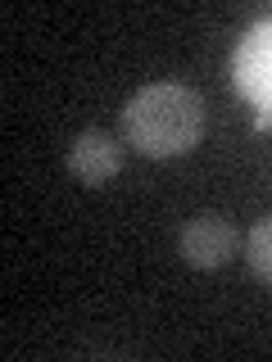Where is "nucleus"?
I'll return each mask as SVG.
<instances>
[{"label": "nucleus", "instance_id": "obj_1", "mask_svg": "<svg viewBox=\"0 0 272 362\" xmlns=\"http://www.w3.org/2000/svg\"><path fill=\"white\" fill-rule=\"evenodd\" d=\"M123 141L145 158H177L204 136V100L191 86L150 82L123 105Z\"/></svg>", "mask_w": 272, "mask_h": 362}, {"label": "nucleus", "instance_id": "obj_2", "mask_svg": "<svg viewBox=\"0 0 272 362\" xmlns=\"http://www.w3.org/2000/svg\"><path fill=\"white\" fill-rule=\"evenodd\" d=\"M232 86L259 113H272V18L254 23L232 50Z\"/></svg>", "mask_w": 272, "mask_h": 362}, {"label": "nucleus", "instance_id": "obj_3", "mask_svg": "<svg viewBox=\"0 0 272 362\" xmlns=\"http://www.w3.org/2000/svg\"><path fill=\"white\" fill-rule=\"evenodd\" d=\"M236 226L222 213H200L181 226V258L196 272H218L236 258Z\"/></svg>", "mask_w": 272, "mask_h": 362}, {"label": "nucleus", "instance_id": "obj_4", "mask_svg": "<svg viewBox=\"0 0 272 362\" xmlns=\"http://www.w3.org/2000/svg\"><path fill=\"white\" fill-rule=\"evenodd\" d=\"M123 168V141L105 127H86L68 145V173L82 186H105L109 177H118Z\"/></svg>", "mask_w": 272, "mask_h": 362}, {"label": "nucleus", "instance_id": "obj_5", "mask_svg": "<svg viewBox=\"0 0 272 362\" xmlns=\"http://www.w3.org/2000/svg\"><path fill=\"white\" fill-rule=\"evenodd\" d=\"M245 258H249V267H254V276L272 286V218L254 222V231L245 235Z\"/></svg>", "mask_w": 272, "mask_h": 362}, {"label": "nucleus", "instance_id": "obj_6", "mask_svg": "<svg viewBox=\"0 0 272 362\" xmlns=\"http://www.w3.org/2000/svg\"><path fill=\"white\" fill-rule=\"evenodd\" d=\"M254 127H259V132H268V127H272V113H254Z\"/></svg>", "mask_w": 272, "mask_h": 362}]
</instances>
